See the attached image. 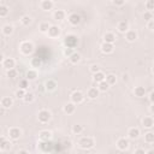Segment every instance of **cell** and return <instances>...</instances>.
<instances>
[{
  "label": "cell",
  "mask_w": 154,
  "mask_h": 154,
  "mask_svg": "<svg viewBox=\"0 0 154 154\" xmlns=\"http://www.w3.org/2000/svg\"><path fill=\"white\" fill-rule=\"evenodd\" d=\"M112 2H113V5H116V6H118V7H122V6L125 5L126 0H112Z\"/></svg>",
  "instance_id": "cell-46"
},
{
  "label": "cell",
  "mask_w": 154,
  "mask_h": 154,
  "mask_svg": "<svg viewBox=\"0 0 154 154\" xmlns=\"http://www.w3.org/2000/svg\"><path fill=\"white\" fill-rule=\"evenodd\" d=\"M67 20H69V23L71 24V25H78L79 23H81V20H82V17L78 14V13H76V12H73V13H71V14H69V17H67Z\"/></svg>",
  "instance_id": "cell-10"
},
{
  "label": "cell",
  "mask_w": 154,
  "mask_h": 154,
  "mask_svg": "<svg viewBox=\"0 0 154 154\" xmlns=\"http://www.w3.org/2000/svg\"><path fill=\"white\" fill-rule=\"evenodd\" d=\"M100 49H101V52H102L103 54H111V53H113V51H114V45L103 41V43L100 46Z\"/></svg>",
  "instance_id": "cell-11"
},
{
  "label": "cell",
  "mask_w": 154,
  "mask_h": 154,
  "mask_svg": "<svg viewBox=\"0 0 154 154\" xmlns=\"http://www.w3.org/2000/svg\"><path fill=\"white\" fill-rule=\"evenodd\" d=\"M109 84H108V82L105 79V81H102V82H100L99 84H97V88H99V90H100V93H106L108 89H109Z\"/></svg>",
  "instance_id": "cell-32"
},
{
  "label": "cell",
  "mask_w": 154,
  "mask_h": 154,
  "mask_svg": "<svg viewBox=\"0 0 154 154\" xmlns=\"http://www.w3.org/2000/svg\"><path fill=\"white\" fill-rule=\"evenodd\" d=\"M19 153H28V150H18V154Z\"/></svg>",
  "instance_id": "cell-53"
},
{
  "label": "cell",
  "mask_w": 154,
  "mask_h": 154,
  "mask_svg": "<svg viewBox=\"0 0 154 154\" xmlns=\"http://www.w3.org/2000/svg\"><path fill=\"white\" fill-rule=\"evenodd\" d=\"M153 20H154V14H153Z\"/></svg>",
  "instance_id": "cell-55"
},
{
  "label": "cell",
  "mask_w": 154,
  "mask_h": 154,
  "mask_svg": "<svg viewBox=\"0 0 154 154\" xmlns=\"http://www.w3.org/2000/svg\"><path fill=\"white\" fill-rule=\"evenodd\" d=\"M129 140L128 138H125V137H120V138H118L117 140V142H116V146H117V148L119 149V150H126L128 148H129Z\"/></svg>",
  "instance_id": "cell-9"
},
{
  "label": "cell",
  "mask_w": 154,
  "mask_h": 154,
  "mask_svg": "<svg viewBox=\"0 0 154 154\" xmlns=\"http://www.w3.org/2000/svg\"><path fill=\"white\" fill-rule=\"evenodd\" d=\"M34 51H35V47H34L32 42H30V41H23V42L19 43V52L23 55L29 57V55H31L34 53Z\"/></svg>",
  "instance_id": "cell-2"
},
{
  "label": "cell",
  "mask_w": 154,
  "mask_h": 154,
  "mask_svg": "<svg viewBox=\"0 0 154 154\" xmlns=\"http://www.w3.org/2000/svg\"><path fill=\"white\" fill-rule=\"evenodd\" d=\"M94 146H95V140L93 137H90V136H83L78 141V147L81 149H84V150L91 149Z\"/></svg>",
  "instance_id": "cell-1"
},
{
  "label": "cell",
  "mask_w": 154,
  "mask_h": 154,
  "mask_svg": "<svg viewBox=\"0 0 154 154\" xmlns=\"http://www.w3.org/2000/svg\"><path fill=\"white\" fill-rule=\"evenodd\" d=\"M134 94H135V96H137V97H144V96H146V88H144V87H141V85L135 87Z\"/></svg>",
  "instance_id": "cell-29"
},
{
  "label": "cell",
  "mask_w": 154,
  "mask_h": 154,
  "mask_svg": "<svg viewBox=\"0 0 154 154\" xmlns=\"http://www.w3.org/2000/svg\"><path fill=\"white\" fill-rule=\"evenodd\" d=\"M152 72H153V75H154V66L152 67Z\"/></svg>",
  "instance_id": "cell-54"
},
{
  "label": "cell",
  "mask_w": 154,
  "mask_h": 154,
  "mask_svg": "<svg viewBox=\"0 0 154 154\" xmlns=\"http://www.w3.org/2000/svg\"><path fill=\"white\" fill-rule=\"evenodd\" d=\"M147 28H148L149 30H154V20H153V19L147 22Z\"/></svg>",
  "instance_id": "cell-48"
},
{
  "label": "cell",
  "mask_w": 154,
  "mask_h": 154,
  "mask_svg": "<svg viewBox=\"0 0 154 154\" xmlns=\"http://www.w3.org/2000/svg\"><path fill=\"white\" fill-rule=\"evenodd\" d=\"M105 79H106V75H105L102 71H99V72H96V73H93V82H94V83L99 84L100 82H102V81H105Z\"/></svg>",
  "instance_id": "cell-23"
},
{
  "label": "cell",
  "mask_w": 154,
  "mask_h": 154,
  "mask_svg": "<svg viewBox=\"0 0 154 154\" xmlns=\"http://www.w3.org/2000/svg\"><path fill=\"white\" fill-rule=\"evenodd\" d=\"M40 7H41V10L48 12V11L53 10V7H54V2H53L52 0H42L41 4H40Z\"/></svg>",
  "instance_id": "cell-18"
},
{
  "label": "cell",
  "mask_w": 154,
  "mask_h": 154,
  "mask_svg": "<svg viewBox=\"0 0 154 154\" xmlns=\"http://www.w3.org/2000/svg\"><path fill=\"white\" fill-rule=\"evenodd\" d=\"M125 38L128 42H135L137 40V32L135 30H131L129 29L126 32H125Z\"/></svg>",
  "instance_id": "cell-22"
},
{
  "label": "cell",
  "mask_w": 154,
  "mask_h": 154,
  "mask_svg": "<svg viewBox=\"0 0 154 154\" xmlns=\"http://www.w3.org/2000/svg\"><path fill=\"white\" fill-rule=\"evenodd\" d=\"M144 142L147 143H154V132L148 131L144 134Z\"/></svg>",
  "instance_id": "cell-37"
},
{
  "label": "cell",
  "mask_w": 154,
  "mask_h": 154,
  "mask_svg": "<svg viewBox=\"0 0 154 154\" xmlns=\"http://www.w3.org/2000/svg\"><path fill=\"white\" fill-rule=\"evenodd\" d=\"M29 79L28 78H23V79H20L19 81V83H18V88H22V89H25L26 90V88L29 87Z\"/></svg>",
  "instance_id": "cell-42"
},
{
  "label": "cell",
  "mask_w": 154,
  "mask_h": 154,
  "mask_svg": "<svg viewBox=\"0 0 154 154\" xmlns=\"http://www.w3.org/2000/svg\"><path fill=\"white\" fill-rule=\"evenodd\" d=\"M153 31H154V30H153Z\"/></svg>",
  "instance_id": "cell-57"
},
{
  "label": "cell",
  "mask_w": 154,
  "mask_h": 154,
  "mask_svg": "<svg viewBox=\"0 0 154 154\" xmlns=\"http://www.w3.org/2000/svg\"><path fill=\"white\" fill-rule=\"evenodd\" d=\"M100 71V67H99V65H96V64H93L91 66H90V72L91 73H96V72H99Z\"/></svg>",
  "instance_id": "cell-47"
},
{
  "label": "cell",
  "mask_w": 154,
  "mask_h": 154,
  "mask_svg": "<svg viewBox=\"0 0 154 154\" xmlns=\"http://www.w3.org/2000/svg\"><path fill=\"white\" fill-rule=\"evenodd\" d=\"M51 118H52V113H51L48 109H46V108L38 111V113H37V119H38V122L42 123V124L48 123V122L51 120Z\"/></svg>",
  "instance_id": "cell-3"
},
{
  "label": "cell",
  "mask_w": 154,
  "mask_h": 154,
  "mask_svg": "<svg viewBox=\"0 0 154 154\" xmlns=\"http://www.w3.org/2000/svg\"><path fill=\"white\" fill-rule=\"evenodd\" d=\"M65 11L64 10H55L54 11V13H53V18L55 19V20H58V22H60V20H64L65 19Z\"/></svg>",
  "instance_id": "cell-26"
},
{
  "label": "cell",
  "mask_w": 154,
  "mask_h": 154,
  "mask_svg": "<svg viewBox=\"0 0 154 154\" xmlns=\"http://www.w3.org/2000/svg\"><path fill=\"white\" fill-rule=\"evenodd\" d=\"M128 81H129V76L124 73V75H123V82H128Z\"/></svg>",
  "instance_id": "cell-52"
},
{
  "label": "cell",
  "mask_w": 154,
  "mask_h": 154,
  "mask_svg": "<svg viewBox=\"0 0 154 154\" xmlns=\"http://www.w3.org/2000/svg\"><path fill=\"white\" fill-rule=\"evenodd\" d=\"M2 67L5 70H10V69L16 67V60L13 58H5L2 60Z\"/></svg>",
  "instance_id": "cell-13"
},
{
  "label": "cell",
  "mask_w": 154,
  "mask_h": 154,
  "mask_svg": "<svg viewBox=\"0 0 154 154\" xmlns=\"http://www.w3.org/2000/svg\"><path fill=\"white\" fill-rule=\"evenodd\" d=\"M49 28H51V24H49L48 22H42V23H40V25H38L40 31L43 32V34H47V31H48Z\"/></svg>",
  "instance_id": "cell-34"
},
{
  "label": "cell",
  "mask_w": 154,
  "mask_h": 154,
  "mask_svg": "<svg viewBox=\"0 0 154 154\" xmlns=\"http://www.w3.org/2000/svg\"><path fill=\"white\" fill-rule=\"evenodd\" d=\"M6 76L8 77V78H16L17 76H18V71L13 67V69H10V70H6Z\"/></svg>",
  "instance_id": "cell-40"
},
{
  "label": "cell",
  "mask_w": 154,
  "mask_h": 154,
  "mask_svg": "<svg viewBox=\"0 0 154 154\" xmlns=\"http://www.w3.org/2000/svg\"><path fill=\"white\" fill-rule=\"evenodd\" d=\"M144 153H146V150L142 149V148H137V149H135V154H144Z\"/></svg>",
  "instance_id": "cell-49"
},
{
  "label": "cell",
  "mask_w": 154,
  "mask_h": 154,
  "mask_svg": "<svg viewBox=\"0 0 154 154\" xmlns=\"http://www.w3.org/2000/svg\"><path fill=\"white\" fill-rule=\"evenodd\" d=\"M143 1H144V2H146V1H147V0H143Z\"/></svg>",
  "instance_id": "cell-56"
},
{
  "label": "cell",
  "mask_w": 154,
  "mask_h": 154,
  "mask_svg": "<svg viewBox=\"0 0 154 154\" xmlns=\"http://www.w3.org/2000/svg\"><path fill=\"white\" fill-rule=\"evenodd\" d=\"M84 94L81 91V90H75V91H72V94L70 95V100L73 102V103H76V105H79V103H82L83 101H84Z\"/></svg>",
  "instance_id": "cell-7"
},
{
  "label": "cell",
  "mask_w": 154,
  "mask_h": 154,
  "mask_svg": "<svg viewBox=\"0 0 154 154\" xmlns=\"http://www.w3.org/2000/svg\"><path fill=\"white\" fill-rule=\"evenodd\" d=\"M25 94H26V90H25V89H22V88H18V89L14 91V96H16L17 99H23V97L25 96Z\"/></svg>",
  "instance_id": "cell-41"
},
{
  "label": "cell",
  "mask_w": 154,
  "mask_h": 154,
  "mask_svg": "<svg viewBox=\"0 0 154 154\" xmlns=\"http://www.w3.org/2000/svg\"><path fill=\"white\" fill-rule=\"evenodd\" d=\"M106 81L108 82L109 85H114L117 83V77H116V75L109 73V75H106Z\"/></svg>",
  "instance_id": "cell-38"
},
{
  "label": "cell",
  "mask_w": 154,
  "mask_h": 154,
  "mask_svg": "<svg viewBox=\"0 0 154 154\" xmlns=\"http://www.w3.org/2000/svg\"><path fill=\"white\" fill-rule=\"evenodd\" d=\"M77 43H78V38H77V36L73 35V34H69V35H66L65 38H64V45H65V47L75 48V47L77 46Z\"/></svg>",
  "instance_id": "cell-4"
},
{
  "label": "cell",
  "mask_w": 154,
  "mask_h": 154,
  "mask_svg": "<svg viewBox=\"0 0 154 154\" xmlns=\"http://www.w3.org/2000/svg\"><path fill=\"white\" fill-rule=\"evenodd\" d=\"M142 126L144 129H152L154 126V119H153V117H150V116L143 117V119H142Z\"/></svg>",
  "instance_id": "cell-15"
},
{
  "label": "cell",
  "mask_w": 154,
  "mask_h": 154,
  "mask_svg": "<svg viewBox=\"0 0 154 154\" xmlns=\"http://www.w3.org/2000/svg\"><path fill=\"white\" fill-rule=\"evenodd\" d=\"M60 32H61V30H60V28L58 25H51V28L47 31V35L51 38H58L60 36Z\"/></svg>",
  "instance_id": "cell-8"
},
{
  "label": "cell",
  "mask_w": 154,
  "mask_h": 154,
  "mask_svg": "<svg viewBox=\"0 0 154 154\" xmlns=\"http://www.w3.org/2000/svg\"><path fill=\"white\" fill-rule=\"evenodd\" d=\"M8 13H10V8L6 5H0V17L5 18V17H7Z\"/></svg>",
  "instance_id": "cell-36"
},
{
  "label": "cell",
  "mask_w": 154,
  "mask_h": 154,
  "mask_svg": "<svg viewBox=\"0 0 154 154\" xmlns=\"http://www.w3.org/2000/svg\"><path fill=\"white\" fill-rule=\"evenodd\" d=\"M149 100H150L152 103H154V90L150 93V95H149Z\"/></svg>",
  "instance_id": "cell-50"
},
{
  "label": "cell",
  "mask_w": 154,
  "mask_h": 154,
  "mask_svg": "<svg viewBox=\"0 0 154 154\" xmlns=\"http://www.w3.org/2000/svg\"><path fill=\"white\" fill-rule=\"evenodd\" d=\"M146 8H147V11H154V0H147Z\"/></svg>",
  "instance_id": "cell-43"
},
{
  "label": "cell",
  "mask_w": 154,
  "mask_h": 154,
  "mask_svg": "<svg viewBox=\"0 0 154 154\" xmlns=\"http://www.w3.org/2000/svg\"><path fill=\"white\" fill-rule=\"evenodd\" d=\"M10 147H11V142L7 141L4 136H1V137H0V150H1V152H5V150H7Z\"/></svg>",
  "instance_id": "cell-25"
},
{
  "label": "cell",
  "mask_w": 154,
  "mask_h": 154,
  "mask_svg": "<svg viewBox=\"0 0 154 154\" xmlns=\"http://www.w3.org/2000/svg\"><path fill=\"white\" fill-rule=\"evenodd\" d=\"M31 17L30 16H28V14H24V16H22V18H20V23L23 24V25H25V26H28V25H30V23H31Z\"/></svg>",
  "instance_id": "cell-39"
},
{
  "label": "cell",
  "mask_w": 154,
  "mask_h": 154,
  "mask_svg": "<svg viewBox=\"0 0 154 154\" xmlns=\"http://www.w3.org/2000/svg\"><path fill=\"white\" fill-rule=\"evenodd\" d=\"M81 54L79 53H77V52H73L70 57H69V60H70V63L71 64H73V65H76V64H78L79 61H81Z\"/></svg>",
  "instance_id": "cell-30"
},
{
  "label": "cell",
  "mask_w": 154,
  "mask_h": 154,
  "mask_svg": "<svg viewBox=\"0 0 154 154\" xmlns=\"http://www.w3.org/2000/svg\"><path fill=\"white\" fill-rule=\"evenodd\" d=\"M149 111H150L152 114H154V103H150V106H149Z\"/></svg>",
  "instance_id": "cell-51"
},
{
  "label": "cell",
  "mask_w": 154,
  "mask_h": 154,
  "mask_svg": "<svg viewBox=\"0 0 154 154\" xmlns=\"http://www.w3.org/2000/svg\"><path fill=\"white\" fill-rule=\"evenodd\" d=\"M73 52H75L73 48H70V47H65V48H64V55L67 57V58H69Z\"/></svg>",
  "instance_id": "cell-45"
},
{
  "label": "cell",
  "mask_w": 154,
  "mask_h": 154,
  "mask_svg": "<svg viewBox=\"0 0 154 154\" xmlns=\"http://www.w3.org/2000/svg\"><path fill=\"white\" fill-rule=\"evenodd\" d=\"M38 147H40V150L43 153H52L54 150V144L51 140L49 141H40Z\"/></svg>",
  "instance_id": "cell-6"
},
{
  "label": "cell",
  "mask_w": 154,
  "mask_h": 154,
  "mask_svg": "<svg viewBox=\"0 0 154 154\" xmlns=\"http://www.w3.org/2000/svg\"><path fill=\"white\" fill-rule=\"evenodd\" d=\"M52 137H53V135H52V131H49V130H42L38 134L40 141H49V140H52Z\"/></svg>",
  "instance_id": "cell-20"
},
{
  "label": "cell",
  "mask_w": 154,
  "mask_h": 154,
  "mask_svg": "<svg viewBox=\"0 0 154 154\" xmlns=\"http://www.w3.org/2000/svg\"><path fill=\"white\" fill-rule=\"evenodd\" d=\"M7 136H8L10 140H12V141H17V140H19L20 136H22V130H20L19 128H17V126H12V128L8 129V131H7Z\"/></svg>",
  "instance_id": "cell-5"
},
{
  "label": "cell",
  "mask_w": 154,
  "mask_h": 154,
  "mask_svg": "<svg viewBox=\"0 0 154 154\" xmlns=\"http://www.w3.org/2000/svg\"><path fill=\"white\" fill-rule=\"evenodd\" d=\"M0 105H1V107L8 109V108H11L13 106V99L10 97V96H4L1 99V101H0Z\"/></svg>",
  "instance_id": "cell-16"
},
{
  "label": "cell",
  "mask_w": 154,
  "mask_h": 154,
  "mask_svg": "<svg viewBox=\"0 0 154 154\" xmlns=\"http://www.w3.org/2000/svg\"><path fill=\"white\" fill-rule=\"evenodd\" d=\"M116 35L113 34V32H111V31H108V32H106L105 35H103V41L105 42H108V43H114L116 42Z\"/></svg>",
  "instance_id": "cell-31"
},
{
  "label": "cell",
  "mask_w": 154,
  "mask_h": 154,
  "mask_svg": "<svg viewBox=\"0 0 154 154\" xmlns=\"http://www.w3.org/2000/svg\"><path fill=\"white\" fill-rule=\"evenodd\" d=\"M30 65H31V67H34V69H38V67L42 66V59H41L40 57H32V58L30 59Z\"/></svg>",
  "instance_id": "cell-24"
},
{
  "label": "cell",
  "mask_w": 154,
  "mask_h": 154,
  "mask_svg": "<svg viewBox=\"0 0 154 154\" xmlns=\"http://www.w3.org/2000/svg\"><path fill=\"white\" fill-rule=\"evenodd\" d=\"M23 101L25 102V103H32L34 101H35V94L34 93H31V91H26V94H25V96L23 97Z\"/></svg>",
  "instance_id": "cell-33"
},
{
  "label": "cell",
  "mask_w": 154,
  "mask_h": 154,
  "mask_svg": "<svg viewBox=\"0 0 154 154\" xmlns=\"http://www.w3.org/2000/svg\"><path fill=\"white\" fill-rule=\"evenodd\" d=\"M37 76H38V73H37L36 69H29L26 71V77L25 78H28L29 81H35L37 78Z\"/></svg>",
  "instance_id": "cell-28"
},
{
  "label": "cell",
  "mask_w": 154,
  "mask_h": 154,
  "mask_svg": "<svg viewBox=\"0 0 154 154\" xmlns=\"http://www.w3.org/2000/svg\"><path fill=\"white\" fill-rule=\"evenodd\" d=\"M13 30H14V28H13V25H11V24H5V25L2 26V29H1L2 35H5V36L12 35V34H13Z\"/></svg>",
  "instance_id": "cell-27"
},
{
  "label": "cell",
  "mask_w": 154,
  "mask_h": 154,
  "mask_svg": "<svg viewBox=\"0 0 154 154\" xmlns=\"http://www.w3.org/2000/svg\"><path fill=\"white\" fill-rule=\"evenodd\" d=\"M140 134H141V132H140V129L132 126V128H130V129L128 130V138H130V140H136V138L140 137Z\"/></svg>",
  "instance_id": "cell-17"
},
{
  "label": "cell",
  "mask_w": 154,
  "mask_h": 154,
  "mask_svg": "<svg viewBox=\"0 0 154 154\" xmlns=\"http://www.w3.org/2000/svg\"><path fill=\"white\" fill-rule=\"evenodd\" d=\"M143 18H144L146 22L152 20V19H153V13H152V11H146V12L143 13Z\"/></svg>",
  "instance_id": "cell-44"
},
{
  "label": "cell",
  "mask_w": 154,
  "mask_h": 154,
  "mask_svg": "<svg viewBox=\"0 0 154 154\" xmlns=\"http://www.w3.org/2000/svg\"><path fill=\"white\" fill-rule=\"evenodd\" d=\"M72 132L75 134V135H79V134H82L83 132V130H84V128H83V125H81V124H75V125H72Z\"/></svg>",
  "instance_id": "cell-35"
},
{
  "label": "cell",
  "mask_w": 154,
  "mask_h": 154,
  "mask_svg": "<svg viewBox=\"0 0 154 154\" xmlns=\"http://www.w3.org/2000/svg\"><path fill=\"white\" fill-rule=\"evenodd\" d=\"M63 111H64V113H66V114H73V113L76 112V103H73L72 101L65 103L64 107H63Z\"/></svg>",
  "instance_id": "cell-14"
},
{
  "label": "cell",
  "mask_w": 154,
  "mask_h": 154,
  "mask_svg": "<svg viewBox=\"0 0 154 154\" xmlns=\"http://www.w3.org/2000/svg\"><path fill=\"white\" fill-rule=\"evenodd\" d=\"M57 87H58V83H57V81H54V79H48V81H46V83H45V89H46L47 91H54V90L57 89Z\"/></svg>",
  "instance_id": "cell-21"
},
{
  "label": "cell",
  "mask_w": 154,
  "mask_h": 154,
  "mask_svg": "<svg viewBox=\"0 0 154 154\" xmlns=\"http://www.w3.org/2000/svg\"><path fill=\"white\" fill-rule=\"evenodd\" d=\"M117 30L122 34H125L129 30V23L126 20H119L117 23Z\"/></svg>",
  "instance_id": "cell-19"
},
{
  "label": "cell",
  "mask_w": 154,
  "mask_h": 154,
  "mask_svg": "<svg viewBox=\"0 0 154 154\" xmlns=\"http://www.w3.org/2000/svg\"><path fill=\"white\" fill-rule=\"evenodd\" d=\"M99 95H100V90H99L97 87H90V88L88 89V91H87V96H88V99H90V100H95Z\"/></svg>",
  "instance_id": "cell-12"
}]
</instances>
